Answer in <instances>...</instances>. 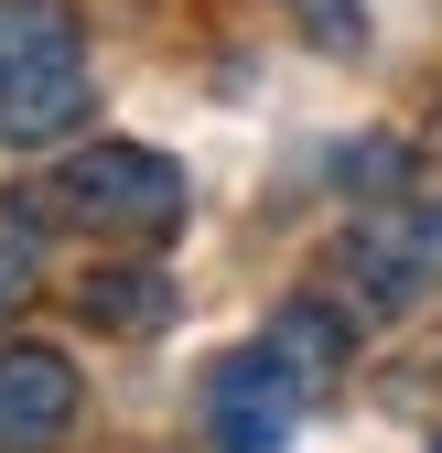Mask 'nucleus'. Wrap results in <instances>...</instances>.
<instances>
[{"mask_svg":"<svg viewBox=\"0 0 442 453\" xmlns=\"http://www.w3.org/2000/svg\"><path fill=\"white\" fill-rule=\"evenodd\" d=\"M11 216L22 226H76V238H162L184 216V173L141 141H87L54 184H22Z\"/></svg>","mask_w":442,"mask_h":453,"instance_id":"obj_1","label":"nucleus"},{"mask_svg":"<svg viewBox=\"0 0 442 453\" xmlns=\"http://www.w3.org/2000/svg\"><path fill=\"white\" fill-rule=\"evenodd\" d=\"M87 119V43L54 0H0V141H65Z\"/></svg>","mask_w":442,"mask_h":453,"instance_id":"obj_2","label":"nucleus"},{"mask_svg":"<svg viewBox=\"0 0 442 453\" xmlns=\"http://www.w3.org/2000/svg\"><path fill=\"white\" fill-rule=\"evenodd\" d=\"M335 280L356 292V313H410L442 280V205H377L367 226H346Z\"/></svg>","mask_w":442,"mask_h":453,"instance_id":"obj_3","label":"nucleus"},{"mask_svg":"<svg viewBox=\"0 0 442 453\" xmlns=\"http://www.w3.org/2000/svg\"><path fill=\"white\" fill-rule=\"evenodd\" d=\"M292 421H302V378L270 357V346L205 367V442H216V453H281Z\"/></svg>","mask_w":442,"mask_h":453,"instance_id":"obj_4","label":"nucleus"},{"mask_svg":"<svg viewBox=\"0 0 442 453\" xmlns=\"http://www.w3.org/2000/svg\"><path fill=\"white\" fill-rule=\"evenodd\" d=\"M76 367L65 346H0V453H54L76 432Z\"/></svg>","mask_w":442,"mask_h":453,"instance_id":"obj_5","label":"nucleus"},{"mask_svg":"<svg viewBox=\"0 0 442 453\" xmlns=\"http://www.w3.org/2000/svg\"><path fill=\"white\" fill-rule=\"evenodd\" d=\"M270 357H281V367L313 388V378H335V367H346V324L324 313V303H292L281 324H270Z\"/></svg>","mask_w":442,"mask_h":453,"instance_id":"obj_6","label":"nucleus"},{"mask_svg":"<svg viewBox=\"0 0 442 453\" xmlns=\"http://www.w3.org/2000/svg\"><path fill=\"white\" fill-rule=\"evenodd\" d=\"M76 303H87V324H108V334H141V324H162V313H173L162 270H97Z\"/></svg>","mask_w":442,"mask_h":453,"instance_id":"obj_7","label":"nucleus"},{"mask_svg":"<svg viewBox=\"0 0 442 453\" xmlns=\"http://www.w3.org/2000/svg\"><path fill=\"white\" fill-rule=\"evenodd\" d=\"M281 12H292L324 54H356V43H367V33H356V0H281Z\"/></svg>","mask_w":442,"mask_h":453,"instance_id":"obj_8","label":"nucleus"},{"mask_svg":"<svg viewBox=\"0 0 442 453\" xmlns=\"http://www.w3.org/2000/svg\"><path fill=\"white\" fill-rule=\"evenodd\" d=\"M22 292H33V249H0V313H22Z\"/></svg>","mask_w":442,"mask_h":453,"instance_id":"obj_9","label":"nucleus"},{"mask_svg":"<svg viewBox=\"0 0 442 453\" xmlns=\"http://www.w3.org/2000/svg\"><path fill=\"white\" fill-rule=\"evenodd\" d=\"M431 453H442V442H431Z\"/></svg>","mask_w":442,"mask_h":453,"instance_id":"obj_10","label":"nucleus"}]
</instances>
